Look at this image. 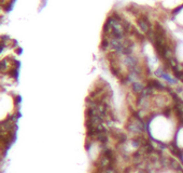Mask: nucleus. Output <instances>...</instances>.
Instances as JSON below:
<instances>
[{"label":"nucleus","mask_w":183,"mask_h":173,"mask_svg":"<svg viewBox=\"0 0 183 173\" xmlns=\"http://www.w3.org/2000/svg\"><path fill=\"white\" fill-rule=\"evenodd\" d=\"M179 142L181 143V145L183 146V131H181V133H180V135H179Z\"/></svg>","instance_id":"obj_1"}]
</instances>
